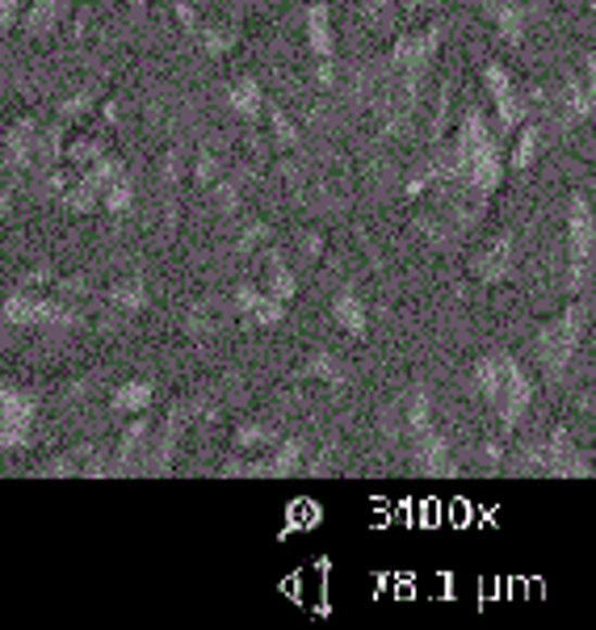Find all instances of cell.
<instances>
[{"label": "cell", "instance_id": "16", "mask_svg": "<svg viewBox=\"0 0 596 630\" xmlns=\"http://www.w3.org/2000/svg\"><path fill=\"white\" fill-rule=\"evenodd\" d=\"M487 13H492L496 34H500L508 47H521V42H525V22H530V9H525V4H512V0H487Z\"/></svg>", "mask_w": 596, "mask_h": 630}, {"label": "cell", "instance_id": "19", "mask_svg": "<svg viewBox=\"0 0 596 630\" xmlns=\"http://www.w3.org/2000/svg\"><path fill=\"white\" fill-rule=\"evenodd\" d=\"M265 290L274 294V299H294V290H299V282H294V274H290V265L282 261V252H269L265 256Z\"/></svg>", "mask_w": 596, "mask_h": 630}, {"label": "cell", "instance_id": "10", "mask_svg": "<svg viewBox=\"0 0 596 630\" xmlns=\"http://www.w3.org/2000/svg\"><path fill=\"white\" fill-rule=\"evenodd\" d=\"M123 164L114 156H101L93 160L85 173H80V181L67 189V211H76V215H85V211H93L97 202L105 198V186H110V177L118 173Z\"/></svg>", "mask_w": 596, "mask_h": 630}, {"label": "cell", "instance_id": "6", "mask_svg": "<svg viewBox=\"0 0 596 630\" xmlns=\"http://www.w3.org/2000/svg\"><path fill=\"white\" fill-rule=\"evenodd\" d=\"M525 467L550 475V479H593V463L584 458V450L575 445V438L567 433L563 425L550 429V438L546 441H537V450L530 454Z\"/></svg>", "mask_w": 596, "mask_h": 630}, {"label": "cell", "instance_id": "7", "mask_svg": "<svg viewBox=\"0 0 596 630\" xmlns=\"http://www.w3.org/2000/svg\"><path fill=\"white\" fill-rule=\"evenodd\" d=\"M0 315H4V324H13V328H72V324L80 319L72 307L51 303V299H38V294H30V290L9 294Z\"/></svg>", "mask_w": 596, "mask_h": 630}, {"label": "cell", "instance_id": "17", "mask_svg": "<svg viewBox=\"0 0 596 630\" xmlns=\"http://www.w3.org/2000/svg\"><path fill=\"white\" fill-rule=\"evenodd\" d=\"M332 13H328V4L319 0L307 9V47H312L319 60H332Z\"/></svg>", "mask_w": 596, "mask_h": 630}, {"label": "cell", "instance_id": "42", "mask_svg": "<svg viewBox=\"0 0 596 630\" xmlns=\"http://www.w3.org/2000/svg\"><path fill=\"white\" fill-rule=\"evenodd\" d=\"M404 9H424V4H433V0H400Z\"/></svg>", "mask_w": 596, "mask_h": 630}, {"label": "cell", "instance_id": "43", "mask_svg": "<svg viewBox=\"0 0 596 630\" xmlns=\"http://www.w3.org/2000/svg\"><path fill=\"white\" fill-rule=\"evenodd\" d=\"M588 282H593V307H596V256H593V274H588Z\"/></svg>", "mask_w": 596, "mask_h": 630}, {"label": "cell", "instance_id": "9", "mask_svg": "<svg viewBox=\"0 0 596 630\" xmlns=\"http://www.w3.org/2000/svg\"><path fill=\"white\" fill-rule=\"evenodd\" d=\"M34 433V400L26 391L0 387V450H22Z\"/></svg>", "mask_w": 596, "mask_h": 630}, {"label": "cell", "instance_id": "23", "mask_svg": "<svg viewBox=\"0 0 596 630\" xmlns=\"http://www.w3.org/2000/svg\"><path fill=\"white\" fill-rule=\"evenodd\" d=\"M332 315H337V324L345 328V332H353V337H362L366 332V307H362V299L353 294V290H345V294H337L332 299Z\"/></svg>", "mask_w": 596, "mask_h": 630}, {"label": "cell", "instance_id": "24", "mask_svg": "<svg viewBox=\"0 0 596 630\" xmlns=\"http://www.w3.org/2000/svg\"><path fill=\"white\" fill-rule=\"evenodd\" d=\"M303 375L319 378V382H328V387H345L348 382L345 362H341V357H332V353H312V357H307V366H303Z\"/></svg>", "mask_w": 596, "mask_h": 630}, {"label": "cell", "instance_id": "34", "mask_svg": "<svg viewBox=\"0 0 596 630\" xmlns=\"http://www.w3.org/2000/svg\"><path fill=\"white\" fill-rule=\"evenodd\" d=\"M17 13H22V0H0V34L13 30V22H17Z\"/></svg>", "mask_w": 596, "mask_h": 630}, {"label": "cell", "instance_id": "32", "mask_svg": "<svg viewBox=\"0 0 596 630\" xmlns=\"http://www.w3.org/2000/svg\"><path fill=\"white\" fill-rule=\"evenodd\" d=\"M269 123H274V135H278V143H286V148H290V143H299V130H294V123L286 118V110H278V105H274V110H269Z\"/></svg>", "mask_w": 596, "mask_h": 630}, {"label": "cell", "instance_id": "15", "mask_svg": "<svg viewBox=\"0 0 596 630\" xmlns=\"http://www.w3.org/2000/svg\"><path fill=\"white\" fill-rule=\"evenodd\" d=\"M236 307L249 315L252 324H261V328H274V324H282V299H274L269 290L261 294L256 286H240L236 290Z\"/></svg>", "mask_w": 596, "mask_h": 630}, {"label": "cell", "instance_id": "38", "mask_svg": "<svg viewBox=\"0 0 596 630\" xmlns=\"http://www.w3.org/2000/svg\"><path fill=\"white\" fill-rule=\"evenodd\" d=\"M483 458H487V463H500V441H487V445H483Z\"/></svg>", "mask_w": 596, "mask_h": 630}, {"label": "cell", "instance_id": "36", "mask_svg": "<svg viewBox=\"0 0 596 630\" xmlns=\"http://www.w3.org/2000/svg\"><path fill=\"white\" fill-rule=\"evenodd\" d=\"M177 17H181V22H186V30H198V26H202V22H198V13H193V4H189V0H177Z\"/></svg>", "mask_w": 596, "mask_h": 630}, {"label": "cell", "instance_id": "20", "mask_svg": "<svg viewBox=\"0 0 596 630\" xmlns=\"http://www.w3.org/2000/svg\"><path fill=\"white\" fill-rule=\"evenodd\" d=\"M63 17V0H34L26 9V34L30 38H47V34L60 26Z\"/></svg>", "mask_w": 596, "mask_h": 630}, {"label": "cell", "instance_id": "30", "mask_svg": "<svg viewBox=\"0 0 596 630\" xmlns=\"http://www.w3.org/2000/svg\"><path fill=\"white\" fill-rule=\"evenodd\" d=\"M198 42H202V51H211V55H227V47H231V34L223 30H211V26H198Z\"/></svg>", "mask_w": 596, "mask_h": 630}, {"label": "cell", "instance_id": "26", "mask_svg": "<svg viewBox=\"0 0 596 630\" xmlns=\"http://www.w3.org/2000/svg\"><path fill=\"white\" fill-rule=\"evenodd\" d=\"M537 152H542V130L534 123H521V135H517V148H512V168L525 173L534 168Z\"/></svg>", "mask_w": 596, "mask_h": 630}, {"label": "cell", "instance_id": "3", "mask_svg": "<svg viewBox=\"0 0 596 630\" xmlns=\"http://www.w3.org/2000/svg\"><path fill=\"white\" fill-rule=\"evenodd\" d=\"M580 341H584V307L580 303H567L550 324H542V332H537V357H542V370H546L550 382H563L567 378Z\"/></svg>", "mask_w": 596, "mask_h": 630}, {"label": "cell", "instance_id": "33", "mask_svg": "<svg viewBox=\"0 0 596 630\" xmlns=\"http://www.w3.org/2000/svg\"><path fill=\"white\" fill-rule=\"evenodd\" d=\"M72 160H76V164H93V160H101V143H97V139H80V143L72 148Z\"/></svg>", "mask_w": 596, "mask_h": 630}, {"label": "cell", "instance_id": "27", "mask_svg": "<svg viewBox=\"0 0 596 630\" xmlns=\"http://www.w3.org/2000/svg\"><path fill=\"white\" fill-rule=\"evenodd\" d=\"M110 303H118L123 312H143L148 307V286L139 282V278H126L110 290Z\"/></svg>", "mask_w": 596, "mask_h": 630}, {"label": "cell", "instance_id": "21", "mask_svg": "<svg viewBox=\"0 0 596 630\" xmlns=\"http://www.w3.org/2000/svg\"><path fill=\"white\" fill-rule=\"evenodd\" d=\"M152 400H156V391H152V382H143V378H130L123 382L118 391H114V412H148L152 408Z\"/></svg>", "mask_w": 596, "mask_h": 630}, {"label": "cell", "instance_id": "8", "mask_svg": "<svg viewBox=\"0 0 596 630\" xmlns=\"http://www.w3.org/2000/svg\"><path fill=\"white\" fill-rule=\"evenodd\" d=\"M483 85H487V93L496 101V118H500V130H517V126L525 123V97L517 89V80H512V72L504 67V63H483Z\"/></svg>", "mask_w": 596, "mask_h": 630}, {"label": "cell", "instance_id": "25", "mask_svg": "<svg viewBox=\"0 0 596 630\" xmlns=\"http://www.w3.org/2000/svg\"><path fill=\"white\" fill-rule=\"evenodd\" d=\"M227 101H231V110H236L240 118H256V114H261V85H256L252 76H240V80L231 85Z\"/></svg>", "mask_w": 596, "mask_h": 630}, {"label": "cell", "instance_id": "31", "mask_svg": "<svg viewBox=\"0 0 596 630\" xmlns=\"http://www.w3.org/2000/svg\"><path fill=\"white\" fill-rule=\"evenodd\" d=\"M193 177H198L202 186H215V181H219V156H215V152H198Z\"/></svg>", "mask_w": 596, "mask_h": 630}, {"label": "cell", "instance_id": "29", "mask_svg": "<svg viewBox=\"0 0 596 630\" xmlns=\"http://www.w3.org/2000/svg\"><path fill=\"white\" fill-rule=\"evenodd\" d=\"M236 445L240 450H269V445H278V425H240Z\"/></svg>", "mask_w": 596, "mask_h": 630}, {"label": "cell", "instance_id": "28", "mask_svg": "<svg viewBox=\"0 0 596 630\" xmlns=\"http://www.w3.org/2000/svg\"><path fill=\"white\" fill-rule=\"evenodd\" d=\"M130 198H135V186H130V177H126V168H118L114 177H110V186H105V211L110 215H123L126 206H130Z\"/></svg>", "mask_w": 596, "mask_h": 630}, {"label": "cell", "instance_id": "18", "mask_svg": "<svg viewBox=\"0 0 596 630\" xmlns=\"http://www.w3.org/2000/svg\"><path fill=\"white\" fill-rule=\"evenodd\" d=\"M143 454H148V420H143V412H139V420H135V425H126L123 445H118V463H114V471H135Z\"/></svg>", "mask_w": 596, "mask_h": 630}, {"label": "cell", "instance_id": "40", "mask_svg": "<svg viewBox=\"0 0 596 630\" xmlns=\"http://www.w3.org/2000/svg\"><path fill=\"white\" fill-rule=\"evenodd\" d=\"M386 4H395V0H366V9H370V17H375V13H386Z\"/></svg>", "mask_w": 596, "mask_h": 630}, {"label": "cell", "instance_id": "4", "mask_svg": "<svg viewBox=\"0 0 596 630\" xmlns=\"http://www.w3.org/2000/svg\"><path fill=\"white\" fill-rule=\"evenodd\" d=\"M593 256H596L593 202L584 193H571V202H567V286L571 290H584L588 286Z\"/></svg>", "mask_w": 596, "mask_h": 630}, {"label": "cell", "instance_id": "5", "mask_svg": "<svg viewBox=\"0 0 596 630\" xmlns=\"http://www.w3.org/2000/svg\"><path fill=\"white\" fill-rule=\"evenodd\" d=\"M60 156V135L55 130H42L34 118L9 126L4 135V160L13 168H26V173H51V164Z\"/></svg>", "mask_w": 596, "mask_h": 630}, {"label": "cell", "instance_id": "35", "mask_svg": "<svg viewBox=\"0 0 596 630\" xmlns=\"http://www.w3.org/2000/svg\"><path fill=\"white\" fill-rule=\"evenodd\" d=\"M236 202H240V181L231 177V181H223L219 186V211H231Z\"/></svg>", "mask_w": 596, "mask_h": 630}, {"label": "cell", "instance_id": "11", "mask_svg": "<svg viewBox=\"0 0 596 630\" xmlns=\"http://www.w3.org/2000/svg\"><path fill=\"white\" fill-rule=\"evenodd\" d=\"M438 42H441V26H424L416 34H404L391 51V67H404V72H424L429 60L438 55Z\"/></svg>", "mask_w": 596, "mask_h": 630}, {"label": "cell", "instance_id": "13", "mask_svg": "<svg viewBox=\"0 0 596 630\" xmlns=\"http://www.w3.org/2000/svg\"><path fill=\"white\" fill-rule=\"evenodd\" d=\"M411 458H416V467L424 475H454V454H449L445 433H438V425L429 433L411 438Z\"/></svg>", "mask_w": 596, "mask_h": 630}, {"label": "cell", "instance_id": "2", "mask_svg": "<svg viewBox=\"0 0 596 630\" xmlns=\"http://www.w3.org/2000/svg\"><path fill=\"white\" fill-rule=\"evenodd\" d=\"M474 387L487 395V404L496 408L504 429H517L530 412L534 400V382L525 375V366L512 353H487L474 362Z\"/></svg>", "mask_w": 596, "mask_h": 630}, {"label": "cell", "instance_id": "44", "mask_svg": "<svg viewBox=\"0 0 596 630\" xmlns=\"http://www.w3.org/2000/svg\"><path fill=\"white\" fill-rule=\"evenodd\" d=\"M130 4H148V0H130Z\"/></svg>", "mask_w": 596, "mask_h": 630}, {"label": "cell", "instance_id": "22", "mask_svg": "<svg viewBox=\"0 0 596 630\" xmlns=\"http://www.w3.org/2000/svg\"><path fill=\"white\" fill-rule=\"evenodd\" d=\"M433 429V391L424 382H416L408 395V433H429Z\"/></svg>", "mask_w": 596, "mask_h": 630}, {"label": "cell", "instance_id": "1", "mask_svg": "<svg viewBox=\"0 0 596 630\" xmlns=\"http://www.w3.org/2000/svg\"><path fill=\"white\" fill-rule=\"evenodd\" d=\"M454 177H458V186L474 193V198H487V193H496L500 186V143H496V135H492V126L483 118V110H467L462 114V123H458V139H454Z\"/></svg>", "mask_w": 596, "mask_h": 630}, {"label": "cell", "instance_id": "14", "mask_svg": "<svg viewBox=\"0 0 596 630\" xmlns=\"http://www.w3.org/2000/svg\"><path fill=\"white\" fill-rule=\"evenodd\" d=\"M512 261H517V240L504 231V236H496L487 249L474 256V274H479L483 282H504V278L512 274Z\"/></svg>", "mask_w": 596, "mask_h": 630}, {"label": "cell", "instance_id": "41", "mask_svg": "<svg viewBox=\"0 0 596 630\" xmlns=\"http://www.w3.org/2000/svg\"><path fill=\"white\" fill-rule=\"evenodd\" d=\"M303 252L315 256V252H319V236H307V240H303Z\"/></svg>", "mask_w": 596, "mask_h": 630}, {"label": "cell", "instance_id": "45", "mask_svg": "<svg viewBox=\"0 0 596 630\" xmlns=\"http://www.w3.org/2000/svg\"><path fill=\"white\" fill-rule=\"evenodd\" d=\"M593 13H596V0H593Z\"/></svg>", "mask_w": 596, "mask_h": 630}, {"label": "cell", "instance_id": "12", "mask_svg": "<svg viewBox=\"0 0 596 630\" xmlns=\"http://www.w3.org/2000/svg\"><path fill=\"white\" fill-rule=\"evenodd\" d=\"M563 110H567V118H571V123H584V118H593L596 114V55H584L580 76L571 72Z\"/></svg>", "mask_w": 596, "mask_h": 630}, {"label": "cell", "instance_id": "37", "mask_svg": "<svg viewBox=\"0 0 596 630\" xmlns=\"http://www.w3.org/2000/svg\"><path fill=\"white\" fill-rule=\"evenodd\" d=\"M85 105H89V93L72 97V101H63V114H67V118H76V114H80Z\"/></svg>", "mask_w": 596, "mask_h": 630}, {"label": "cell", "instance_id": "39", "mask_svg": "<svg viewBox=\"0 0 596 630\" xmlns=\"http://www.w3.org/2000/svg\"><path fill=\"white\" fill-rule=\"evenodd\" d=\"M9 202H13V198H9V186H4V177H0V219L9 215Z\"/></svg>", "mask_w": 596, "mask_h": 630}]
</instances>
